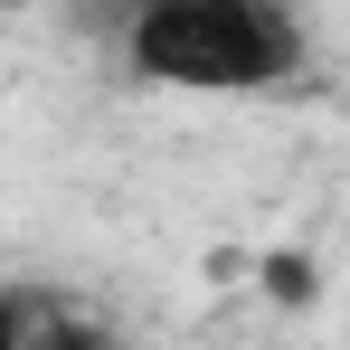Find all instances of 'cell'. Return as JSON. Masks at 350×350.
Segmentation results:
<instances>
[{"label": "cell", "mask_w": 350, "mask_h": 350, "mask_svg": "<svg viewBox=\"0 0 350 350\" xmlns=\"http://www.w3.org/2000/svg\"><path fill=\"white\" fill-rule=\"evenodd\" d=\"M0 350H123V332L66 284H10L0 293Z\"/></svg>", "instance_id": "7a4b0ae2"}, {"label": "cell", "mask_w": 350, "mask_h": 350, "mask_svg": "<svg viewBox=\"0 0 350 350\" xmlns=\"http://www.w3.org/2000/svg\"><path fill=\"white\" fill-rule=\"evenodd\" d=\"M114 57L171 95H275L303 76L312 38L293 0H142Z\"/></svg>", "instance_id": "6da1fadb"}]
</instances>
